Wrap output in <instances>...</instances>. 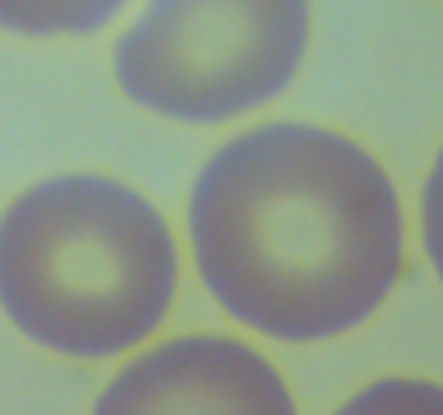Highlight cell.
<instances>
[{"mask_svg": "<svg viewBox=\"0 0 443 415\" xmlns=\"http://www.w3.org/2000/svg\"><path fill=\"white\" fill-rule=\"evenodd\" d=\"M305 46L310 0H148L111 65L134 106L218 125L287 93Z\"/></svg>", "mask_w": 443, "mask_h": 415, "instance_id": "obj_3", "label": "cell"}, {"mask_svg": "<svg viewBox=\"0 0 443 415\" xmlns=\"http://www.w3.org/2000/svg\"><path fill=\"white\" fill-rule=\"evenodd\" d=\"M93 415H295V401L268 355L235 337L190 332L134 355Z\"/></svg>", "mask_w": 443, "mask_h": 415, "instance_id": "obj_4", "label": "cell"}, {"mask_svg": "<svg viewBox=\"0 0 443 415\" xmlns=\"http://www.w3.org/2000/svg\"><path fill=\"white\" fill-rule=\"evenodd\" d=\"M121 9L125 0H0V28L19 37H88Z\"/></svg>", "mask_w": 443, "mask_h": 415, "instance_id": "obj_5", "label": "cell"}, {"mask_svg": "<svg viewBox=\"0 0 443 415\" xmlns=\"http://www.w3.org/2000/svg\"><path fill=\"white\" fill-rule=\"evenodd\" d=\"M420 240H425L429 268L443 282V153L434 157V166L425 175V190H420Z\"/></svg>", "mask_w": 443, "mask_h": 415, "instance_id": "obj_7", "label": "cell"}, {"mask_svg": "<svg viewBox=\"0 0 443 415\" xmlns=\"http://www.w3.org/2000/svg\"><path fill=\"white\" fill-rule=\"evenodd\" d=\"M175 235L111 175H51L0 217V309L28 342L74 360L134 351L175 300Z\"/></svg>", "mask_w": 443, "mask_h": 415, "instance_id": "obj_2", "label": "cell"}, {"mask_svg": "<svg viewBox=\"0 0 443 415\" xmlns=\"http://www.w3.org/2000/svg\"><path fill=\"white\" fill-rule=\"evenodd\" d=\"M190 250L235 323L277 342H328L388 300L402 272V203L356 138L273 121L203 162Z\"/></svg>", "mask_w": 443, "mask_h": 415, "instance_id": "obj_1", "label": "cell"}, {"mask_svg": "<svg viewBox=\"0 0 443 415\" xmlns=\"http://www.w3.org/2000/svg\"><path fill=\"white\" fill-rule=\"evenodd\" d=\"M332 415H443V383L392 374V379H379L370 388H360Z\"/></svg>", "mask_w": 443, "mask_h": 415, "instance_id": "obj_6", "label": "cell"}]
</instances>
